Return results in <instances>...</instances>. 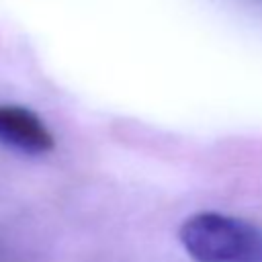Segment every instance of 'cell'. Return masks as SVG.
<instances>
[{
	"instance_id": "2",
	"label": "cell",
	"mask_w": 262,
	"mask_h": 262,
	"mask_svg": "<svg viewBox=\"0 0 262 262\" xmlns=\"http://www.w3.org/2000/svg\"><path fill=\"white\" fill-rule=\"evenodd\" d=\"M0 143L23 154H45L53 147V135L33 111L0 104Z\"/></svg>"
},
{
	"instance_id": "1",
	"label": "cell",
	"mask_w": 262,
	"mask_h": 262,
	"mask_svg": "<svg viewBox=\"0 0 262 262\" xmlns=\"http://www.w3.org/2000/svg\"><path fill=\"white\" fill-rule=\"evenodd\" d=\"M180 244L196 262H262V229L221 213H196L178 229Z\"/></svg>"
}]
</instances>
